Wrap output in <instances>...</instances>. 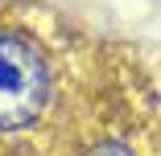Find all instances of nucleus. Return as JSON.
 Wrapping results in <instances>:
<instances>
[{"instance_id": "nucleus-2", "label": "nucleus", "mask_w": 161, "mask_h": 156, "mask_svg": "<svg viewBox=\"0 0 161 156\" xmlns=\"http://www.w3.org/2000/svg\"><path fill=\"white\" fill-rule=\"evenodd\" d=\"M87 156H132V152H128L124 144H116V140H108V144H95Z\"/></svg>"}, {"instance_id": "nucleus-1", "label": "nucleus", "mask_w": 161, "mask_h": 156, "mask_svg": "<svg viewBox=\"0 0 161 156\" xmlns=\"http://www.w3.org/2000/svg\"><path fill=\"white\" fill-rule=\"evenodd\" d=\"M50 99V66L21 33H0V132L29 128Z\"/></svg>"}]
</instances>
